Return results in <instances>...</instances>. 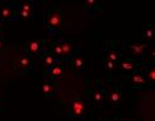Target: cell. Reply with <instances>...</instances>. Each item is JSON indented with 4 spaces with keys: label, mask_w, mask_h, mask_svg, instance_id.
<instances>
[{
    "label": "cell",
    "mask_w": 155,
    "mask_h": 121,
    "mask_svg": "<svg viewBox=\"0 0 155 121\" xmlns=\"http://www.w3.org/2000/svg\"><path fill=\"white\" fill-rule=\"evenodd\" d=\"M45 26L50 33H61L63 30V12L60 6L48 8L44 16Z\"/></svg>",
    "instance_id": "6da1fadb"
},
{
    "label": "cell",
    "mask_w": 155,
    "mask_h": 121,
    "mask_svg": "<svg viewBox=\"0 0 155 121\" xmlns=\"http://www.w3.org/2000/svg\"><path fill=\"white\" fill-rule=\"evenodd\" d=\"M86 114V103L82 98L76 97L73 98L67 106V116L76 117V119H83Z\"/></svg>",
    "instance_id": "7a4b0ae2"
},
{
    "label": "cell",
    "mask_w": 155,
    "mask_h": 121,
    "mask_svg": "<svg viewBox=\"0 0 155 121\" xmlns=\"http://www.w3.org/2000/svg\"><path fill=\"white\" fill-rule=\"evenodd\" d=\"M25 52L31 58L46 55L47 53L46 41L45 40H31V41H28L26 46H25Z\"/></svg>",
    "instance_id": "3957f363"
},
{
    "label": "cell",
    "mask_w": 155,
    "mask_h": 121,
    "mask_svg": "<svg viewBox=\"0 0 155 121\" xmlns=\"http://www.w3.org/2000/svg\"><path fill=\"white\" fill-rule=\"evenodd\" d=\"M61 45H62V58H63V61L72 58L74 55H77V53H80L82 51V48L80 46H77L76 42L71 41V40H62Z\"/></svg>",
    "instance_id": "277c9868"
},
{
    "label": "cell",
    "mask_w": 155,
    "mask_h": 121,
    "mask_svg": "<svg viewBox=\"0 0 155 121\" xmlns=\"http://www.w3.org/2000/svg\"><path fill=\"white\" fill-rule=\"evenodd\" d=\"M124 46L130 51L134 58H141L145 55V49L148 47V43H145V42H133L132 43L130 41H127L124 43Z\"/></svg>",
    "instance_id": "5b68a950"
},
{
    "label": "cell",
    "mask_w": 155,
    "mask_h": 121,
    "mask_svg": "<svg viewBox=\"0 0 155 121\" xmlns=\"http://www.w3.org/2000/svg\"><path fill=\"white\" fill-rule=\"evenodd\" d=\"M34 11H35L34 2H25L18 8V19H24V20L32 19L35 14Z\"/></svg>",
    "instance_id": "8992f818"
},
{
    "label": "cell",
    "mask_w": 155,
    "mask_h": 121,
    "mask_svg": "<svg viewBox=\"0 0 155 121\" xmlns=\"http://www.w3.org/2000/svg\"><path fill=\"white\" fill-rule=\"evenodd\" d=\"M32 64H34V62H32V58L30 56H28V55L21 56L15 62V71L18 74H24L32 68Z\"/></svg>",
    "instance_id": "52a82bcc"
},
{
    "label": "cell",
    "mask_w": 155,
    "mask_h": 121,
    "mask_svg": "<svg viewBox=\"0 0 155 121\" xmlns=\"http://www.w3.org/2000/svg\"><path fill=\"white\" fill-rule=\"evenodd\" d=\"M63 68H64V61H60L54 67H51L48 71H46L44 77L51 80V82H55V80L60 79L63 75Z\"/></svg>",
    "instance_id": "ba28073f"
},
{
    "label": "cell",
    "mask_w": 155,
    "mask_h": 121,
    "mask_svg": "<svg viewBox=\"0 0 155 121\" xmlns=\"http://www.w3.org/2000/svg\"><path fill=\"white\" fill-rule=\"evenodd\" d=\"M145 64L138 62L137 59H133V58H127V59H123L120 61L119 63V68L123 71V72H128V73H133V72H137L139 71L141 67H144Z\"/></svg>",
    "instance_id": "9c48e42d"
},
{
    "label": "cell",
    "mask_w": 155,
    "mask_h": 121,
    "mask_svg": "<svg viewBox=\"0 0 155 121\" xmlns=\"http://www.w3.org/2000/svg\"><path fill=\"white\" fill-rule=\"evenodd\" d=\"M12 19H18V9L8 4H0V21Z\"/></svg>",
    "instance_id": "30bf717a"
},
{
    "label": "cell",
    "mask_w": 155,
    "mask_h": 121,
    "mask_svg": "<svg viewBox=\"0 0 155 121\" xmlns=\"http://www.w3.org/2000/svg\"><path fill=\"white\" fill-rule=\"evenodd\" d=\"M106 98H107V90L101 85H97V88L92 93V100L96 107H101L106 104Z\"/></svg>",
    "instance_id": "8fae6325"
},
{
    "label": "cell",
    "mask_w": 155,
    "mask_h": 121,
    "mask_svg": "<svg viewBox=\"0 0 155 121\" xmlns=\"http://www.w3.org/2000/svg\"><path fill=\"white\" fill-rule=\"evenodd\" d=\"M129 82H130V84H132L134 88H143V87H147V83H148L147 79H145V77L143 75V73H141V69L130 73V75H129Z\"/></svg>",
    "instance_id": "7c38bea8"
},
{
    "label": "cell",
    "mask_w": 155,
    "mask_h": 121,
    "mask_svg": "<svg viewBox=\"0 0 155 121\" xmlns=\"http://www.w3.org/2000/svg\"><path fill=\"white\" fill-rule=\"evenodd\" d=\"M70 62H71V69L73 73L76 74H81L84 69V59L83 57L81 56V52L74 55L72 58H70Z\"/></svg>",
    "instance_id": "4fadbf2b"
},
{
    "label": "cell",
    "mask_w": 155,
    "mask_h": 121,
    "mask_svg": "<svg viewBox=\"0 0 155 121\" xmlns=\"http://www.w3.org/2000/svg\"><path fill=\"white\" fill-rule=\"evenodd\" d=\"M41 91L44 94V97L51 98L57 93V85L54 82H51V80H48L47 78L44 77V83L41 84Z\"/></svg>",
    "instance_id": "5bb4252c"
},
{
    "label": "cell",
    "mask_w": 155,
    "mask_h": 121,
    "mask_svg": "<svg viewBox=\"0 0 155 121\" xmlns=\"http://www.w3.org/2000/svg\"><path fill=\"white\" fill-rule=\"evenodd\" d=\"M122 98H123V94H122V90L119 89L118 85H114L113 90L109 94H107L108 103L113 106H119L122 103Z\"/></svg>",
    "instance_id": "9a60e30c"
},
{
    "label": "cell",
    "mask_w": 155,
    "mask_h": 121,
    "mask_svg": "<svg viewBox=\"0 0 155 121\" xmlns=\"http://www.w3.org/2000/svg\"><path fill=\"white\" fill-rule=\"evenodd\" d=\"M62 40H57V41H54L50 46V53L52 56H55L57 59H62V45H61Z\"/></svg>",
    "instance_id": "2e32d148"
},
{
    "label": "cell",
    "mask_w": 155,
    "mask_h": 121,
    "mask_svg": "<svg viewBox=\"0 0 155 121\" xmlns=\"http://www.w3.org/2000/svg\"><path fill=\"white\" fill-rule=\"evenodd\" d=\"M62 59H57L55 56H52L50 52H47L46 55H44V67H45V69L48 71L51 67H54L56 63H58Z\"/></svg>",
    "instance_id": "e0dca14e"
},
{
    "label": "cell",
    "mask_w": 155,
    "mask_h": 121,
    "mask_svg": "<svg viewBox=\"0 0 155 121\" xmlns=\"http://www.w3.org/2000/svg\"><path fill=\"white\" fill-rule=\"evenodd\" d=\"M104 59H108L117 64V62L120 61V52L115 49H106L104 51Z\"/></svg>",
    "instance_id": "ac0fdd59"
},
{
    "label": "cell",
    "mask_w": 155,
    "mask_h": 121,
    "mask_svg": "<svg viewBox=\"0 0 155 121\" xmlns=\"http://www.w3.org/2000/svg\"><path fill=\"white\" fill-rule=\"evenodd\" d=\"M83 8L86 11L91 12V14H94L99 10V3L96 2V0H86L84 4H83Z\"/></svg>",
    "instance_id": "d6986e66"
},
{
    "label": "cell",
    "mask_w": 155,
    "mask_h": 121,
    "mask_svg": "<svg viewBox=\"0 0 155 121\" xmlns=\"http://www.w3.org/2000/svg\"><path fill=\"white\" fill-rule=\"evenodd\" d=\"M141 73H143V75L145 77L147 82H149L150 84H154V80H155V69H154L153 65L149 67V68H147V65H145V69L141 71Z\"/></svg>",
    "instance_id": "ffe728a7"
},
{
    "label": "cell",
    "mask_w": 155,
    "mask_h": 121,
    "mask_svg": "<svg viewBox=\"0 0 155 121\" xmlns=\"http://www.w3.org/2000/svg\"><path fill=\"white\" fill-rule=\"evenodd\" d=\"M151 38H153V29H151L150 25H148L147 29L143 31V40H145V41L150 42Z\"/></svg>",
    "instance_id": "44dd1931"
},
{
    "label": "cell",
    "mask_w": 155,
    "mask_h": 121,
    "mask_svg": "<svg viewBox=\"0 0 155 121\" xmlns=\"http://www.w3.org/2000/svg\"><path fill=\"white\" fill-rule=\"evenodd\" d=\"M103 67H104V69L108 72V73H112L114 69H115V63L108 61V59H104L103 58Z\"/></svg>",
    "instance_id": "7402d4cb"
},
{
    "label": "cell",
    "mask_w": 155,
    "mask_h": 121,
    "mask_svg": "<svg viewBox=\"0 0 155 121\" xmlns=\"http://www.w3.org/2000/svg\"><path fill=\"white\" fill-rule=\"evenodd\" d=\"M3 48H4V43H3V36L0 37V53L3 52Z\"/></svg>",
    "instance_id": "603a6c76"
},
{
    "label": "cell",
    "mask_w": 155,
    "mask_h": 121,
    "mask_svg": "<svg viewBox=\"0 0 155 121\" xmlns=\"http://www.w3.org/2000/svg\"><path fill=\"white\" fill-rule=\"evenodd\" d=\"M3 31H4V25H3L2 21H0V37L3 36Z\"/></svg>",
    "instance_id": "cb8c5ba5"
},
{
    "label": "cell",
    "mask_w": 155,
    "mask_h": 121,
    "mask_svg": "<svg viewBox=\"0 0 155 121\" xmlns=\"http://www.w3.org/2000/svg\"><path fill=\"white\" fill-rule=\"evenodd\" d=\"M96 121H114V120H107V119H98Z\"/></svg>",
    "instance_id": "d4e9b609"
},
{
    "label": "cell",
    "mask_w": 155,
    "mask_h": 121,
    "mask_svg": "<svg viewBox=\"0 0 155 121\" xmlns=\"http://www.w3.org/2000/svg\"><path fill=\"white\" fill-rule=\"evenodd\" d=\"M114 121H130V120H125V119H119V120H114Z\"/></svg>",
    "instance_id": "484cf974"
}]
</instances>
